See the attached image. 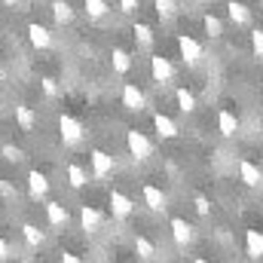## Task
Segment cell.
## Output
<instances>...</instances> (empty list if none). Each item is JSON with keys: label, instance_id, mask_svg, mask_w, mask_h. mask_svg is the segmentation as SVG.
I'll return each mask as SVG.
<instances>
[{"label": "cell", "instance_id": "cell-1", "mask_svg": "<svg viewBox=\"0 0 263 263\" xmlns=\"http://www.w3.org/2000/svg\"><path fill=\"white\" fill-rule=\"evenodd\" d=\"M126 147H129V153L138 159V162L150 159V153H153V144H150V138H147L144 132H138V129H129V132H126Z\"/></svg>", "mask_w": 263, "mask_h": 263}, {"label": "cell", "instance_id": "cell-2", "mask_svg": "<svg viewBox=\"0 0 263 263\" xmlns=\"http://www.w3.org/2000/svg\"><path fill=\"white\" fill-rule=\"evenodd\" d=\"M59 129H62V141H65L67 147H73V144H80L83 141V123L77 120V117H70V114H62V120H59Z\"/></svg>", "mask_w": 263, "mask_h": 263}, {"label": "cell", "instance_id": "cell-3", "mask_svg": "<svg viewBox=\"0 0 263 263\" xmlns=\"http://www.w3.org/2000/svg\"><path fill=\"white\" fill-rule=\"evenodd\" d=\"M178 49H181V59H184V65L196 67L199 62H202V46H199L190 34H181V37H178Z\"/></svg>", "mask_w": 263, "mask_h": 263}, {"label": "cell", "instance_id": "cell-4", "mask_svg": "<svg viewBox=\"0 0 263 263\" xmlns=\"http://www.w3.org/2000/svg\"><path fill=\"white\" fill-rule=\"evenodd\" d=\"M89 162H92V175H95V178H107V175H114V168H117L114 156L104 153V150H92V153H89Z\"/></svg>", "mask_w": 263, "mask_h": 263}, {"label": "cell", "instance_id": "cell-5", "mask_svg": "<svg viewBox=\"0 0 263 263\" xmlns=\"http://www.w3.org/2000/svg\"><path fill=\"white\" fill-rule=\"evenodd\" d=\"M150 77L156 83H168L175 77V67H172V62L165 55H150Z\"/></svg>", "mask_w": 263, "mask_h": 263}, {"label": "cell", "instance_id": "cell-6", "mask_svg": "<svg viewBox=\"0 0 263 263\" xmlns=\"http://www.w3.org/2000/svg\"><path fill=\"white\" fill-rule=\"evenodd\" d=\"M193 227L184 220V217H172V239H175V245H181V248H187L190 242H193Z\"/></svg>", "mask_w": 263, "mask_h": 263}, {"label": "cell", "instance_id": "cell-7", "mask_svg": "<svg viewBox=\"0 0 263 263\" xmlns=\"http://www.w3.org/2000/svg\"><path fill=\"white\" fill-rule=\"evenodd\" d=\"M144 205L150 208V211H165L168 208V199H165V193L156 187V184H144Z\"/></svg>", "mask_w": 263, "mask_h": 263}, {"label": "cell", "instance_id": "cell-8", "mask_svg": "<svg viewBox=\"0 0 263 263\" xmlns=\"http://www.w3.org/2000/svg\"><path fill=\"white\" fill-rule=\"evenodd\" d=\"M144 104H147L144 92H141V89H138L135 83H126V86H123V107L138 114V110H144Z\"/></svg>", "mask_w": 263, "mask_h": 263}, {"label": "cell", "instance_id": "cell-9", "mask_svg": "<svg viewBox=\"0 0 263 263\" xmlns=\"http://www.w3.org/2000/svg\"><path fill=\"white\" fill-rule=\"evenodd\" d=\"M239 178H242L245 187H260L263 184V172L251 159H239Z\"/></svg>", "mask_w": 263, "mask_h": 263}, {"label": "cell", "instance_id": "cell-10", "mask_svg": "<svg viewBox=\"0 0 263 263\" xmlns=\"http://www.w3.org/2000/svg\"><path fill=\"white\" fill-rule=\"evenodd\" d=\"M132 208H135V202H132L126 193H120V190L110 193V214H114L117 220H126V217L132 214Z\"/></svg>", "mask_w": 263, "mask_h": 263}, {"label": "cell", "instance_id": "cell-11", "mask_svg": "<svg viewBox=\"0 0 263 263\" xmlns=\"http://www.w3.org/2000/svg\"><path fill=\"white\" fill-rule=\"evenodd\" d=\"M28 193H31V199H43L46 193H49V178L43 175V172H28Z\"/></svg>", "mask_w": 263, "mask_h": 263}, {"label": "cell", "instance_id": "cell-12", "mask_svg": "<svg viewBox=\"0 0 263 263\" xmlns=\"http://www.w3.org/2000/svg\"><path fill=\"white\" fill-rule=\"evenodd\" d=\"M28 40H31L37 49H49V46H52V31L43 28V25H37V22H31V25H28Z\"/></svg>", "mask_w": 263, "mask_h": 263}, {"label": "cell", "instance_id": "cell-13", "mask_svg": "<svg viewBox=\"0 0 263 263\" xmlns=\"http://www.w3.org/2000/svg\"><path fill=\"white\" fill-rule=\"evenodd\" d=\"M227 15H230V22L239 25V28H245V25L251 22V9H248L245 3H239V0H230V3H227Z\"/></svg>", "mask_w": 263, "mask_h": 263}, {"label": "cell", "instance_id": "cell-14", "mask_svg": "<svg viewBox=\"0 0 263 263\" xmlns=\"http://www.w3.org/2000/svg\"><path fill=\"white\" fill-rule=\"evenodd\" d=\"M245 251L251 260H260L263 257V233L260 230H245Z\"/></svg>", "mask_w": 263, "mask_h": 263}, {"label": "cell", "instance_id": "cell-15", "mask_svg": "<svg viewBox=\"0 0 263 263\" xmlns=\"http://www.w3.org/2000/svg\"><path fill=\"white\" fill-rule=\"evenodd\" d=\"M80 223H83L86 233H98V227H101V214H98L92 205H83V208H80Z\"/></svg>", "mask_w": 263, "mask_h": 263}, {"label": "cell", "instance_id": "cell-16", "mask_svg": "<svg viewBox=\"0 0 263 263\" xmlns=\"http://www.w3.org/2000/svg\"><path fill=\"white\" fill-rule=\"evenodd\" d=\"M217 129H220V135H227V138H233V135L239 132V120H236V114L223 107V110L217 114Z\"/></svg>", "mask_w": 263, "mask_h": 263}, {"label": "cell", "instance_id": "cell-17", "mask_svg": "<svg viewBox=\"0 0 263 263\" xmlns=\"http://www.w3.org/2000/svg\"><path fill=\"white\" fill-rule=\"evenodd\" d=\"M46 220L52 227H67V208L62 202H46Z\"/></svg>", "mask_w": 263, "mask_h": 263}, {"label": "cell", "instance_id": "cell-18", "mask_svg": "<svg viewBox=\"0 0 263 263\" xmlns=\"http://www.w3.org/2000/svg\"><path fill=\"white\" fill-rule=\"evenodd\" d=\"M153 129L159 138H175L178 135V126H175V120H168L165 114H153Z\"/></svg>", "mask_w": 263, "mask_h": 263}, {"label": "cell", "instance_id": "cell-19", "mask_svg": "<svg viewBox=\"0 0 263 263\" xmlns=\"http://www.w3.org/2000/svg\"><path fill=\"white\" fill-rule=\"evenodd\" d=\"M15 123H18V129H22V132H34L37 117H34V110H31V107L18 104V107H15Z\"/></svg>", "mask_w": 263, "mask_h": 263}, {"label": "cell", "instance_id": "cell-20", "mask_svg": "<svg viewBox=\"0 0 263 263\" xmlns=\"http://www.w3.org/2000/svg\"><path fill=\"white\" fill-rule=\"evenodd\" d=\"M67 184H70L73 190L86 187V184H89V175H86V168H83V165H77V162H70V165H67Z\"/></svg>", "mask_w": 263, "mask_h": 263}, {"label": "cell", "instance_id": "cell-21", "mask_svg": "<svg viewBox=\"0 0 263 263\" xmlns=\"http://www.w3.org/2000/svg\"><path fill=\"white\" fill-rule=\"evenodd\" d=\"M52 15L59 25H70L73 22V6L67 0H52Z\"/></svg>", "mask_w": 263, "mask_h": 263}, {"label": "cell", "instance_id": "cell-22", "mask_svg": "<svg viewBox=\"0 0 263 263\" xmlns=\"http://www.w3.org/2000/svg\"><path fill=\"white\" fill-rule=\"evenodd\" d=\"M175 98H178V107H181V114H193L196 110V95L190 92V89H175Z\"/></svg>", "mask_w": 263, "mask_h": 263}, {"label": "cell", "instance_id": "cell-23", "mask_svg": "<svg viewBox=\"0 0 263 263\" xmlns=\"http://www.w3.org/2000/svg\"><path fill=\"white\" fill-rule=\"evenodd\" d=\"M135 254H138L141 260H153V257H156V245H153L147 236H135Z\"/></svg>", "mask_w": 263, "mask_h": 263}, {"label": "cell", "instance_id": "cell-24", "mask_svg": "<svg viewBox=\"0 0 263 263\" xmlns=\"http://www.w3.org/2000/svg\"><path fill=\"white\" fill-rule=\"evenodd\" d=\"M83 6H86V15L89 18H104L110 12V3L107 0H83Z\"/></svg>", "mask_w": 263, "mask_h": 263}, {"label": "cell", "instance_id": "cell-25", "mask_svg": "<svg viewBox=\"0 0 263 263\" xmlns=\"http://www.w3.org/2000/svg\"><path fill=\"white\" fill-rule=\"evenodd\" d=\"M153 6H156V15L162 22H172L178 15V0H153Z\"/></svg>", "mask_w": 263, "mask_h": 263}, {"label": "cell", "instance_id": "cell-26", "mask_svg": "<svg viewBox=\"0 0 263 263\" xmlns=\"http://www.w3.org/2000/svg\"><path fill=\"white\" fill-rule=\"evenodd\" d=\"M22 236H25V242H28L31 248H40V245L46 242V236H43L40 227H34V223H25V227H22Z\"/></svg>", "mask_w": 263, "mask_h": 263}, {"label": "cell", "instance_id": "cell-27", "mask_svg": "<svg viewBox=\"0 0 263 263\" xmlns=\"http://www.w3.org/2000/svg\"><path fill=\"white\" fill-rule=\"evenodd\" d=\"M135 40H138V46H153V31H150V25H144V22H138L135 25Z\"/></svg>", "mask_w": 263, "mask_h": 263}, {"label": "cell", "instance_id": "cell-28", "mask_svg": "<svg viewBox=\"0 0 263 263\" xmlns=\"http://www.w3.org/2000/svg\"><path fill=\"white\" fill-rule=\"evenodd\" d=\"M202 25H205V34H208V37H214V40L223 34V25H220V18H217V15H211V12L202 18Z\"/></svg>", "mask_w": 263, "mask_h": 263}, {"label": "cell", "instance_id": "cell-29", "mask_svg": "<svg viewBox=\"0 0 263 263\" xmlns=\"http://www.w3.org/2000/svg\"><path fill=\"white\" fill-rule=\"evenodd\" d=\"M129 67H132L129 52H126V49H114V70H117V73H126Z\"/></svg>", "mask_w": 263, "mask_h": 263}, {"label": "cell", "instance_id": "cell-30", "mask_svg": "<svg viewBox=\"0 0 263 263\" xmlns=\"http://www.w3.org/2000/svg\"><path fill=\"white\" fill-rule=\"evenodd\" d=\"M0 153H3V159H9V162H22V150H18V147H12V144H3V147H0Z\"/></svg>", "mask_w": 263, "mask_h": 263}, {"label": "cell", "instance_id": "cell-31", "mask_svg": "<svg viewBox=\"0 0 263 263\" xmlns=\"http://www.w3.org/2000/svg\"><path fill=\"white\" fill-rule=\"evenodd\" d=\"M251 49H254V55L257 59H263V31L257 28V31H251Z\"/></svg>", "mask_w": 263, "mask_h": 263}, {"label": "cell", "instance_id": "cell-32", "mask_svg": "<svg viewBox=\"0 0 263 263\" xmlns=\"http://www.w3.org/2000/svg\"><path fill=\"white\" fill-rule=\"evenodd\" d=\"M40 86H43V92H46L49 98H52V95H59V86H55V80H52V77H43V80H40Z\"/></svg>", "mask_w": 263, "mask_h": 263}, {"label": "cell", "instance_id": "cell-33", "mask_svg": "<svg viewBox=\"0 0 263 263\" xmlns=\"http://www.w3.org/2000/svg\"><path fill=\"white\" fill-rule=\"evenodd\" d=\"M196 211L202 214V217H205V214H211V202H208L205 196H196Z\"/></svg>", "mask_w": 263, "mask_h": 263}, {"label": "cell", "instance_id": "cell-34", "mask_svg": "<svg viewBox=\"0 0 263 263\" xmlns=\"http://www.w3.org/2000/svg\"><path fill=\"white\" fill-rule=\"evenodd\" d=\"M9 254H12V248H9V242H6V239L0 236V260H6Z\"/></svg>", "mask_w": 263, "mask_h": 263}, {"label": "cell", "instance_id": "cell-35", "mask_svg": "<svg viewBox=\"0 0 263 263\" xmlns=\"http://www.w3.org/2000/svg\"><path fill=\"white\" fill-rule=\"evenodd\" d=\"M120 9L123 12H135L138 9V0H120Z\"/></svg>", "mask_w": 263, "mask_h": 263}, {"label": "cell", "instance_id": "cell-36", "mask_svg": "<svg viewBox=\"0 0 263 263\" xmlns=\"http://www.w3.org/2000/svg\"><path fill=\"white\" fill-rule=\"evenodd\" d=\"M62 263H83V260H80L77 254H70V251H65V254H62Z\"/></svg>", "mask_w": 263, "mask_h": 263}, {"label": "cell", "instance_id": "cell-37", "mask_svg": "<svg viewBox=\"0 0 263 263\" xmlns=\"http://www.w3.org/2000/svg\"><path fill=\"white\" fill-rule=\"evenodd\" d=\"M3 3H6V6H15V3H22V0H3Z\"/></svg>", "mask_w": 263, "mask_h": 263}, {"label": "cell", "instance_id": "cell-38", "mask_svg": "<svg viewBox=\"0 0 263 263\" xmlns=\"http://www.w3.org/2000/svg\"><path fill=\"white\" fill-rule=\"evenodd\" d=\"M0 80H6V70H3V65H0Z\"/></svg>", "mask_w": 263, "mask_h": 263}, {"label": "cell", "instance_id": "cell-39", "mask_svg": "<svg viewBox=\"0 0 263 263\" xmlns=\"http://www.w3.org/2000/svg\"><path fill=\"white\" fill-rule=\"evenodd\" d=\"M193 263H208V260H205V257H196V260H193Z\"/></svg>", "mask_w": 263, "mask_h": 263}, {"label": "cell", "instance_id": "cell-40", "mask_svg": "<svg viewBox=\"0 0 263 263\" xmlns=\"http://www.w3.org/2000/svg\"><path fill=\"white\" fill-rule=\"evenodd\" d=\"M260 98H263V83H260Z\"/></svg>", "mask_w": 263, "mask_h": 263}, {"label": "cell", "instance_id": "cell-41", "mask_svg": "<svg viewBox=\"0 0 263 263\" xmlns=\"http://www.w3.org/2000/svg\"><path fill=\"white\" fill-rule=\"evenodd\" d=\"M196 3H208V0H196Z\"/></svg>", "mask_w": 263, "mask_h": 263}]
</instances>
